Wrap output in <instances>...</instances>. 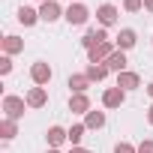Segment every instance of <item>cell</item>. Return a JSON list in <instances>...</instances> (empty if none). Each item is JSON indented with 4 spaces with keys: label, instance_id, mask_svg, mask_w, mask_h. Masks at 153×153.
Returning a JSON list of instances; mask_svg holds the SVG:
<instances>
[{
    "label": "cell",
    "instance_id": "cell-8",
    "mask_svg": "<svg viewBox=\"0 0 153 153\" xmlns=\"http://www.w3.org/2000/svg\"><path fill=\"white\" fill-rule=\"evenodd\" d=\"M24 102H27V108H45L48 105V90L45 87H30L27 93H24Z\"/></svg>",
    "mask_w": 153,
    "mask_h": 153
},
{
    "label": "cell",
    "instance_id": "cell-25",
    "mask_svg": "<svg viewBox=\"0 0 153 153\" xmlns=\"http://www.w3.org/2000/svg\"><path fill=\"white\" fill-rule=\"evenodd\" d=\"M138 153H153V138H144L138 144Z\"/></svg>",
    "mask_w": 153,
    "mask_h": 153
},
{
    "label": "cell",
    "instance_id": "cell-4",
    "mask_svg": "<svg viewBox=\"0 0 153 153\" xmlns=\"http://www.w3.org/2000/svg\"><path fill=\"white\" fill-rule=\"evenodd\" d=\"M63 15H66V9L57 3V0H45V3L39 6V18H42L45 24H54V21L63 18Z\"/></svg>",
    "mask_w": 153,
    "mask_h": 153
},
{
    "label": "cell",
    "instance_id": "cell-28",
    "mask_svg": "<svg viewBox=\"0 0 153 153\" xmlns=\"http://www.w3.org/2000/svg\"><path fill=\"white\" fill-rule=\"evenodd\" d=\"M147 123H150V126H153V105H150V108H147Z\"/></svg>",
    "mask_w": 153,
    "mask_h": 153
},
{
    "label": "cell",
    "instance_id": "cell-2",
    "mask_svg": "<svg viewBox=\"0 0 153 153\" xmlns=\"http://www.w3.org/2000/svg\"><path fill=\"white\" fill-rule=\"evenodd\" d=\"M24 108H27V102H24V96H3V114L9 117V120H18V117H24Z\"/></svg>",
    "mask_w": 153,
    "mask_h": 153
},
{
    "label": "cell",
    "instance_id": "cell-9",
    "mask_svg": "<svg viewBox=\"0 0 153 153\" xmlns=\"http://www.w3.org/2000/svg\"><path fill=\"white\" fill-rule=\"evenodd\" d=\"M123 102H126V90H120L117 84L102 93V105H105V108H120Z\"/></svg>",
    "mask_w": 153,
    "mask_h": 153
},
{
    "label": "cell",
    "instance_id": "cell-31",
    "mask_svg": "<svg viewBox=\"0 0 153 153\" xmlns=\"http://www.w3.org/2000/svg\"><path fill=\"white\" fill-rule=\"evenodd\" d=\"M39 3H45V0H39Z\"/></svg>",
    "mask_w": 153,
    "mask_h": 153
},
{
    "label": "cell",
    "instance_id": "cell-10",
    "mask_svg": "<svg viewBox=\"0 0 153 153\" xmlns=\"http://www.w3.org/2000/svg\"><path fill=\"white\" fill-rule=\"evenodd\" d=\"M117 87H120V90H126V93H129V90H138V87H141V75H138V72H132V69L120 72V75H117Z\"/></svg>",
    "mask_w": 153,
    "mask_h": 153
},
{
    "label": "cell",
    "instance_id": "cell-27",
    "mask_svg": "<svg viewBox=\"0 0 153 153\" xmlns=\"http://www.w3.org/2000/svg\"><path fill=\"white\" fill-rule=\"evenodd\" d=\"M69 153H90V150H87V147H72Z\"/></svg>",
    "mask_w": 153,
    "mask_h": 153
},
{
    "label": "cell",
    "instance_id": "cell-11",
    "mask_svg": "<svg viewBox=\"0 0 153 153\" xmlns=\"http://www.w3.org/2000/svg\"><path fill=\"white\" fill-rule=\"evenodd\" d=\"M69 111H72V114H87V111H93V108H90V96H87V93H72V96H69Z\"/></svg>",
    "mask_w": 153,
    "mask_h": 153
},
{
    "label": "cell",
    "instance_id": "cell-5",
    "mask_svg": "<svg viewBox=\"0 0 153 153\" xmlns=\"http://www.w3.org/2000/svg\"><path fill=\"white\" fill-rule=\"evenodd\" d=\"M117 15H120V9L114 6V3H102L99 9H96V21H99V27H114L117 24Z\"/></svg>",
    "mask_w": 153,
    "mask_h": 153
},
{
    "label": "cell",
    "instance_id": "cell-30",
    "mask_svg": "<svg viewBox=\"0 0 153 153\" xmlns=\"http://www.w3.org/2000/svg\"><path fill=\"white\" fill-rule=\"evenodd\" d=\"M45 153H60V150H57V147H48V150H45Z\"/></svg>",
    "mask_w": 153,
    "mask_h": 153
},
{
    "label": "cell",
    "instance_id": "cell-1",
    "mask_svg": "<svg viewBox=\"0 0 153 153\" xmlns=\"http://www.w3.org/2000/svg\"><path fill=\"white\" fill-rule=\"evenodd\" d=\"M51 78H54V69H51L45 60H36V63L30 66V81H33L36 87H45V84H51Z\"/></svg>",
    "mask_w": 153,
    "mask_h": 153
},
{
    "label": "cell",
    "instance_id": "cell-3",
    "mask_svg": "<svg viewBox=\"0 0 153 153\" xmlns=\"http://www.w3.org/2000/svg\"><path fill=\"white\" fill-rule=\"evenodd\" d=\"M63 18H66L72 27H81V24H87V18H90V9H87L84 3H69Z\"/></svg>",
    "mask_w": 153,
    "mask_h": 153
},
{
    "label": "cell",
    "instance_id": "cell-7",
    "mask_svg": "<svg viewBox=\"0 0 153 153\" xmlns=\"http://www.w3.org/2000/svg\"><path fill=\"white\" fill-rule=\"evenodd\" d=\"M99 42H108V30H105V27H90V30L81 36V48H84V51H90V48L99 45Z\"/></svg>",
    "mask_w": 153,
    "mask_h": 153
},
{
    "label": "cell",
    "instance_id": "cell-17",
    "mask_svg": "<svg viewBox=\"0 0 153 153\" xmlns=\"http://www.w3.org/2000/svg\"><path fill=\"white\" fill-rule=\"evenodd\" d=\"M105 66H108L111 72H117V75H120V72H126V51H120V48H117V51L105 60Z\"/></svg>",
    "mask_w": 153,
    "mask_h": 153
},
{
    "label": "cell",
    "instance_id": "cell-20",
    "mask_svg": "<svg viewBox=\"0 0 153 153\" xmlns=\"http://www.w3.org/2000/svg\"><path fill=\"white\" fill-rule=\"evenodd\" d=\"M15 135H18V120L3 117V120H0V138H3V141H12Z\"/></svg>",
    "mask_w": 153,
    "mask_h": 153
},
{
    "label": "cell",
    "instance_id": "cell-22",
    "mask_svg": "<svg viewBox=\"0 0 153 153\" xmlns=\"http://www.w3.org/2000/svg\"><path fill=\"white\" fill-rule=\"evenodd\" d=\"M114 153H138V147L129 144V141H117V144H114Z\"/></svg>",
    "mask_w": 153,
    "mask_h": 153
},
{
    "label": "cell",
    "instance_id": "cell-32",
    "mask_svg": "<svg viewBox=\"0 0 153 153\" xmlns=\"http://www.w3.org/2000/svg\"><path fill=\"white\" fill-rule=\"evenodd\" d=\"M69 3H72V0H69Z\"/></svg>",
    "mask_w": 153,
    "mask_h": 153
},
{
    "label": "cell",
    "instance_id": "cell-19",
    "mask_svg": "<svg viewBox=\"0 0 153 153\" xmlns=\"http://www.w3.org/2000/svg\"><path fill=\"white\" fill-rule=\"evenodd\" d=\"M84 126H87V129H93V132H96V129H102V126H105V111H96V108H93V111H87V114H84Z\"/></svg>",
    "mask_w": 153,
    "mask_h": 153
},
{
    "label": "cell",
    "instance_id": "cell-16",
    "mask_svg": "<svg viewBox=\"0 0 153 153\" xmlns=\"http://www.w3.org/2000/svg\"><path fill=\"white\" fill-rule=\"evenodd\" d=\"M18 51H24V39L21 36H15V33H9V36H3V54H18Z\"/></svg>",
    "mask_w": 153,
    "mask_h": 153
},
{
    "label": "cell",
    "instance_id": "cell-15",
    "mask_svg": "<svg viewBox=\"0 0 153 153\" xmlns=\"http://www.w3.org/2000/svg\"><path fill=\"white\" fill-rule=\"evenodd\" d=\"M36 21H42V18H39V9H33V6H18V24L33 27Z\"/></svg>",
    "mask_w": 153,
    "mask_h": 153
},
{
    "label": "cell",
    "instance_id": "cell-6",
    "mask_svg": "<svg viewBox=\"0 0 153 153\" xmlns=\"http://www.w3.org/2000/svg\"><path fill=\"white\" fill-rule=\"evenodd\" d=\"M114 51H117V45L108 39V42H99V45H93V48L87 51V60H90V63H105V60H108Z\"/></svg>",
    "mask_w": 153,
    "mask_h": 153
},
{
    "label": "cell",
    "instance_id": "cell-18",
    "mask_svg": "<svg viewBox=\"0 0 153 153\" xmlns=\"http://www.w3.org/2000/svg\"><path fill=\"white\" fill-rule=\"evenodd\" d=\"M69 87H72V93H87L90 78H87L84 72H75V75H69Z\"/></svg>",
    "mask_w": 153,
    "mask_h": 153
},
{
    "label": "cell",
    "instance_id": "cell-21",
    "mask_svg": "<svg viewBox=\"0 0 153 153\" xmlns=\"http://www.w3.org/2000/svg\"><path fill=\"white\" fill-rule=\"evenodd\" d=\"M66 132H69V144H72V147H81V138H84L87 126H84V123H72Z\"/></svg>",
    "mask_w": 153,
    "mask_h": 153
},
{
    "label": "cell",
    "instance_id": "cell-26",
    "mask_svg": "<svg viewBox=\"0 0 153 153\" xmlns=\"http://www.w3.org/2000/svg\"><path fill=\"white\" fill-rule=\"evenodd\" d=\"M144 9H147V12L153 15V0H144Z\"/></svg>",
    "mask_w": 153,
    "mask_h": 153
},
{
    "label": "cell",
    "instance_id": "cell-23",
    "mask_svg": "<svg viewBox=\"0 0 153 153\" xmlns=\"http://www.w3.org/2000/svg\"><path fill=\"white\" fill-rule=\"evenodd\" d=\"M123 9L126 12H141L144 9V0H123Z\"/></svg>",
    "mask_w": 153,
    "mask_h": 153
},
{
    "label": "cell",
    "instance_id": "cell-24",
    "mask_svg": "<svg viewBox=\"0 0 153 153\" xmlns=\"http://www.w3.org/2000/svg\"><path fill=\"white\" fill-rule=\"evenodd\" d=\"M9 72H12V57L3 54V57H0V75H9Z\"/></svg>",
    "mask_w": 153,
    "mask_h": 153
},
{
    "label": "cell",
    "instance_id": "cell-13",
    "mask_svg": "<svg viewBox=\"0 0 153 153\" xmlns=\"http://www.w3.org/2000/svg\"><path fill=\"white\" fill-rule=\"evenodd\" d=\"M45 141H48V147H60L63 141H69V132H66L63 126H48V132H45Z\"/></svg>",
    "mask_w": 153,
    "mask_h": 153
},
{
    "label": "cell",
    "instance_id": "cell-29",
    "mask_svg": "<svg viewBox=\"0 0 153 153\" xmlns=\"http://www.w3.org/2000/svg\"><path fill=\"white\" fill-rule=\"evenodd\" d=\"M147 96H150V99H153V81H150V84H147Z\"/></svg>",
    "mask_w": 153,
    "mask_h": 153
},
{
    "label": "cell",
    "instance_id": "cell-14",
    "mask_svg": "<svg viewBox=\"0 0 153 153\" xmlns=\"http://www.w3.org/2000/svg\"><path fill=\"white\" fill-rule=\"evenodd\" d=\"M108 72H111V69H108L105 63H87V69H84V75L90 78V84H93V81H105Z\"/></svg>",
    "mask_w": 153,
    "mask_h": 153
},
{
    "label": "cell",
    "instance_id": "cell-12",
    "mask_svg": "<svg viewBox=\"0 0 153 153\" xmlns=\"http://www.w3.org/2000/svg\"><path fill=\"white\" fill-rule=\"evenodd\" d=\"M135 42H138V33H135L132 27H123V30L117 33V39H114V45H117L120 51H129V48H135Z\"/></svg>",
    "mask_w": 153,
    "mask_h": 153
}]
</instances>
